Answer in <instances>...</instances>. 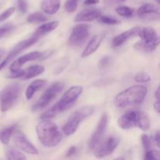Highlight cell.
Listing matches in <instances>:
<instances>
[{"label":"cell","instance_id":"cell-22","mask_svg":"<svg viewBox=\"0 0 160 160\" xmlns=\"http://www.w3.org/2000/svg\"><path fill=\"white\" fill-rule=\"evenodd\" d=\"M44 71H45V67H44L43 66H31V67H29L26 70H25V74L23 78H24L25 80L31 79V78H35V77L43 73Z\"/></svg>","mask_w":160,"mask_h":160},{"label":"cell","instance_id":"cell-6","mask_svg":"<svg viewBox=\"0 0 160 160\" xmlns=\"http://www.w3.org/2000/svg\"><path fill=\"white\" fill-rule=\"evenodd\" d=\"M95 108L92 106H83L71 114L68 120L64 124L62 131L67 136H70L74 134L78 130V127L83 120L92 115L94 112Z\"/></svg>","mask_w":160,"mask_h":160},{"label":"cell","instance_id":"cell-19","mask_svg":"<svg viewBox=\"0 0 160 160\" xmlns=\"http://www.w3.org/2000/svg\"><path fill=\"white\" fill-rule=\"evenodd\" d=\"M59 22L57 21V20H54V21L43 23V24L39 26L38 28L35 30V31H34V34H33V36L40 39L42 36L45 35V34H48V33L52 32V31L56 30V28H57V27L59 26Z\"/></svg>","mask_w":160,"mask_h":160},{"label":"cell","instance_id":"cell-35","mask_svg":"<svg viewBox=\"0 0 160 160\" xmlns=\"http://www.w3.org/2000/svg\"><path fill=\"white\" fill-rule=\"evenodd\" d=\"M24 70H19L15 72H10V73L7 75V78H10V79H18V78H23V77H24Z\"/></svg>","mask_w":160,"mask_h":160},{"label":"cell","instance_id":"cell-14","mask_svg":"<svg viewBox=\"0 0 160 160\" xmlns=\"http://www.w3.org/2000/svg\"><path fill=\"white\" fill-rule=\"evenodd\" d=\"M108 126V116L106 112L102 113L98 124H97L96 128L95 131L91 136L88 142V148L89 149L93 151L94 148L100 143L103 138L105 133H106V129Z\"/></svg>","mask_w":160,"mask_h":160},{"label":"cell","instance_id":"cell-21","mask_svg":"<svg viewBox=\"0 0 160 160\" xmlns=\"http://www.w3.org/2000/svg\"><path fill=\"white\" fill-rule=\"evenodd\" d=\"M47 84V81L44 79H37L35 81H33L31 84L28 85V87L27 88L26 92H25V95H26V98L28 100L31 99L33 98V96L34 95V94L37 92H38L39 90L42 88L43 87H45Z\"/></svg>","mask_w":160,"mask_h":160},{"label":"cell","instance_id":"cell-34","mask_svg":"<svg viewBox=\"0 0 160 160\" xmlns=\"http://www.w3.org/2000/svg\"><path fill=\"white\" fill-rule=\"evenodd\" d=\"M17 6L22 13H26L28 9V3L27 0H17Z\"/></svg>","mask_w":160,"mask_h":160},{"label":"cell","instance_id":"cell-41","mask_svg":"<svg viewBox=\"0 0 160 160\" xmlns=\"http://www.w3.org/2000/svg\"><path fill=\"white\" fill-rule=\"evenodd\" d=\"M155 97L156 98V101H159V87L157 88L156 92H155Z\"/></svg>","mask_w":160,"mask_h":160},{"label":"cell","instance_id":"cell-44","mask_svg":"<svg viewBox=\"0 0 160 160\" xmlns=\"http://www.w3.org/2000/svg\"><path fill=\"white\" fill-rule=\"evenodd\" d=\"M113 160H125V159H124V158L122 157V156H120V157L116 158V159H114Z\"/></svg>","mask_w":160,"mask_h":160},{"label":"cell","instance_id":"cell-32","mask_svg":"<svg viewBox=\"0 0 160 160\" xmlns=\"http://www.w3.org/2000/svg\"><path fill=\"white\" fill-rule=\"evenodd\" d=\"M14 12H15V7H9L7 9H6L4 12H2L0 14V23L9 18L14 13Z\"/></svg>","mask_w":160,"mask_h":160},{"label":"cell","instance_id":"cell-43","mask_svg":"<svg viewBox=\"0 0 160 160\" xmlns=\"http://www.w3.org/2000/svg\"><path fill=\"white\" fill-rule=\"evenodd\" d=\"M4 53H5L4 50L1 49V48H0V60H1L2 57V56H3V55H4Z\"/></svg>","mask_w":160,"mask_h":160},{"label":"cell","instance_id":"cell-5","mask_svg":"<svg viewBox=\"0 0 160 160\" xmlns=\"http://www.w3.org/2000/svg\"><path fill=\"white\" fill-rule=\"evenodd\" d=\"M138 35L141 40L134 45V49L142 52H152L157 48L159 45V37L157 31L151 27L141 28Z\"/></svg>","mask_w":160,"mask_h":160},{"label":"cell","instance_id":"cell-12","mask_svg":"<svg viewBox=\"0 0 160 160\" xmlns=\"http://www.w3.org/2000/svg\"><path fill=\"white\" fill-rule=\"evenodd\" d=\"M39 39L38 38L34 37V36H31V38H29L28 39L26 40H23L22 42H20L19 43H17L13 48H12L10 52L8 53V55L6 56V57L0 62V71L2 70L5 68L17 55L20 54L21 52H23V50H25L26 48H29V47L32 46L34 44H35L36 42L38 41Z\"/></svg>","mask_w":160,"mask_h":160},{"label":"cell","instance_id":"cell-24","mask_svg":"<svg viewBox=\"0 0 160 160\" xmlns=\"http://www.w3.org/2000/svg\"><path fill=\"white\" fill-rule=\"evenodd\" d=\"M27 20L30 23H40L46 22L48 20V18L43 12H35L29 14Z\"/></svg>","mask_w":160,"mask_h":160},{"label":"cell","instance_id":"cell-16","mask_svg":"<svg viewBox=\"0 0 160 160\" xmlns=\"http://www.w3.org/2000/svg\"><path fill=\"white\" fill-rule=\"evenodd\" d=\"M102 14L100 9L97 8H88L83 9L75 16L73 21L76 23H82V22H90L95 20H98V17Z\"/></svg>","mask_w":160,"mask_h":160},{"label":"cell","instance_id":"cell-29","mask_svg":"<svg viewBox=\"0 0 160 160\" xmlns=\"http://www.w3.org/2000/svg\"><path fill=\"white\" fill-rule=\"evenodd\" d=\"M134 81L138 83H147L151 81V76L145 72H140L137 73L134 78Z\"/></svg>","mask_w":160,"mask_h":160},{"label":"cell","instance_id":"cell-36","mask_svg":"<svg viewBox=\"0 0 160 160\" xmlns=\"http://www.w3.org/2000/svg\"><path fill=\"white\" fill-rule=\"evenodd\" d=\"M110 57H109V56H104L99 61V67H102V68H105V67H106L110 63Z\"/></svg>","mask_w":160,"mask_h":160},{"label":"cell","instance_id":"cell-28","mask_svg":"<svg viewBox=\"0 0 160 160\" xmlns=\"http://www.w3.org/2000/svg\"><path fill=\"white\" fill-rule=\"evenodd\" d=\"M78 1L79 0H67L65 4H64L65 10L69 13H72V12H75L78 9Z\"/></svg>","mask_w":160,"mask_h":160},{"label":"cell","instance_id":"cell-10","mask_svg":"<svg viewBox=\"0 0 160 160\" xmlns=\"http://www.w3.org/2000/svg\"><path fill=\"white\" fill-rule=\"evenodd\" d=\"M90 25L78 23L72 29L69 38V44L73 47L81 46L90 35Z\"/></svg>","mask_w":160,"mask_h":160},{"label":"cell","instance_id":"cell-15","mask_svg":"<svg viewBox=\"0 0 160 160\" xmlns=\"http://www.w3.org/2000/svg\"><path fill=\"white\" fill-rule=\"evenodd\" d=\"M137 14L140 18L148 20L159 19V8L152 3H145L138 9Z\"/></svg>","mask_w":160,"mask_h":160},{"label":"cell","instance_id":"cell-40","mask_svg":"<svg viewBox=\"0 0 160 160\" xmlns=\"http://www.w3.org/2000/svg\"><path fill=\"white\" fill-rule=\"evenodd\" d=\"M153 107H154V109L159 113L160 112V102L159 101H156V102H154V105H153Z\"/></svg>","mask_w":160,"mask_h":160},{"label":"cell","instance_id":"cell-33","mask_svg":"<svg viewBox=\"0 0 160 160\" xmlns=\"http://www.w3.org/2000/svg\"><path fill=\"white\" fill-rule=\"evenodd\" d=\"M14 26L11 23H6V24L3 25V26L0 27V38L4 37L7 34H9L10 31L13 30Z\"/></svg>","mask_w":160,"mask_h":160},{"label":"cell","instance_id":"cell-3","mask_svg":"<svg viewBox=\"0 0 160 160\" xmlns=\"http://www.w3.org/2000/svg\"><path fill=\"white\" fill-rule=\"evenodd\" d=\"M117 124L123 130L137 128L145 131L151 127V121L146 112L140 110H130L119 118Z\"/></svg>","mask_w":160,"mask_h":160},{"label":"cell","instance_id":"cell-30","mask_svg":"<svg viewBox=\"0 0 160 160\" xmlns=\"http://www.w3.org/2000/svg\"><path fill=\"white\" fill-rule=\"evenodd\" d=\"M144 160H160L159 152L156 149H151L145 152Z\"/></svg>","mask_w":160,"mask_h":160},{"label":"cell","instance_id":"cell-25","mask_svg":"<svg viewBox=\"0 0 160 160\" xmlns=\"http://www.w3.org/2000/svg\"><path fill=\"white\" fill-rule=\"evenodd\" d=\"M7 160H27L26 156L23 152L13 148H9L6 150Z\"/></svg>","mask_w":160,"mask_h":160},{"label":"cell","instance_id":"cell-13","mask_svg":"<svg viewBox=\"0 0 160 160\" xmlns=\"http://www.w3.org/2000/svg\"><path fill=\"white\" fill-rule=\"evenodd\" d=\"M12 141L14 145L20 151L31 155H38V150L27 138L25 134L20 130H15L12 134Z\"/></svg>","mask_w":160,"mask_h":160},{"label":"cell","instance_id":"cell-38","mask_svg":"<svg viewBox=\"0 0 160 160\" xmlns=\"http://www.w3.org/2000/svg\"><path fill=\"white\" fill-rule=\"evenodd\" d=\"M153 141H154V143L158 148H159L160 146V134L159 131H156V133L155 134L154 138H153Z\"/></svg>","mask_w":160,"mask_h":160},{"label":"cell","instance_id":"cell-1","mask_svg":"<svg viewBox=\"0 0 160 160\" xmlns=\"http://www.w3.org/2000/svg\"><path fill=\"white\" fill-rule=\"evenodd\" d=\"M82 92L83 88L81 86L75 85L70 87L62 95L59 102H57L54 106L49 108L41 116L42 120H51L53 117H56L58 114L71 108L76 102L78 97L81 95Z\"/></svg>","mask_w":160,"mask_h":160},{"label":"cell","instance_id":"cell-20","mask_svg":"<svg viewBox=\"0 0 160 160\" xmlns=\"http://www.w3.org/2000/svg\"><path fill=\"white\" fill-rule=\"evenodd\" d=\"M41 9L48 15H53L59 11L60 8V0H42Z\"/></svg>","mask_w":160,"mask_h":160},{"label":"cell","instance_id":"cell-23","mask_svg":"<svg viewBox=\"0 0 160 160\" xmlns=\"http://www.w3.org/2000/svg\"><path fill=\"white\" fill-rule=\"evenodd\" d=\"M16 129H17V125H12L0 131V141L4 145H8Z\"/></svg>","mask_w":160,"mask_h":160},{"label":"cell","instance_id":"cell-42","mask_svg":"<svg viewBox=\"0 0 160 160\" xmlns=\"http://www.w3.org/2000/svg\"><path fill=\"white\" fill-rule=\"evenodd\" d=\"M106 1L111 3H120V2H125L126 0H106Z\"/></svg>","mask_w":160,"mask_h":160},{"label":"cell","instance_id":"cell-31","mask_svg":"<svg viewBox=\"0 0 160 160\" xmlns=\"http://www.w3.org/2000/svg\"><path fill=\"white\" fill-rule=\"evenodd\" d=\"M142 142L145 152L152 149V141L148 134H142Z\"/></svg>","mask_w":160,"mask_h":160},{"label":"cell","instance_id":"cell-2","mask_svg":"<svg viewBox=\"0 0 160 160\" xmlns=\"http://www.w3.org/2000/svg\"><path fill=\"white\" fill-rule=\"evenodd\" d=\"M36 133L41 143L45 147H55L62 141V134L51 120H42L36 126Z\"/></svg>","mask_w":160,"mask_h":160},{"label":"cell","instance_id":"cell-4","mask_svg":"<svg viewBox=\"0 0 160 160\" xmlns=\"http://www.w3.org/2000/svg\"><path fill=\"white\" fill-rule=\"evenodd\" d=\"M148 93L146 87L142 85H133L120 92L115 97L114 103L118 108H124L142 103Z\"/></svg>","mask_w":160,"mask_h":160},{"label":"cell","instance_id":"cell-45","mask_svg":"<svg viewBox=\"0 0 160 160\" xmlns=\"http://www.w3.org/2000/svg\"><path fill=\"white\" fill-rule=\"evenodd\" d=\"M156 2H157L158 5H159V3H160V2H159V0H156Z\"/></svg>","mask_w":160,"mask_h":160},{"label":"cell","instance_id":"cell-17","mask_svg":"<svg viewBox=\"0 0 160 160\" xmlns=\"http://www.w3.org/2000/svg\"><path fill=\"white\" fill-rule=\"evenodd\" d=\"M105 38H106V34H103V33L98 34L92 37V38L88 43L87 46L81 53V58H87L94 54L98 49Z\"/></svg>","mask_w":160,"mask_h":160},{"label":"cell","instance_id":"cell-8","mask_svg":"<svg viewBox=\"0 0 160 160\" xmlns=\"http://www.w3.org/2000/svg\"><path fill=\"white\" fill-rule=\"evenodd\" d=\"M64 84L60 81L55 82L52 84H51L41 95V97L36 102V103H34L32 107L33 112L41 110V109L47 107L58 96V95L62 92Z\"/></svg>","mask_w":160,"mask_h":160},{"label":"cell","instance_id":"cell-9","mask_svg":"<svg viewBox=\"0 0 160 160\" xmlns=\"http://www.w3.org/2000/svg\"><path fill=\"white\" fill-rule=\"evenodd\" d=\"M53 51L52 50H47V51H35L31 52L25 54L23 56H20L18 59H16L14 62L10 64L9 70L10 72H15L19 70H21V67L27 62H31L34 60H41L48 58V56L52 54Z\"/></svg>","mask_w":160,"mask_h":160},{"label":"cell","instance_id":"cell-7","mask_svg":"<svg viewBox=\"0 0 160 160\" xmlns=\"http://www.w3.org/2000/svg\"><path fill=\"white\" fill-rule=\"evenodd\" d=\"M22 86L19 83H12L0 92V110L6 112L17 102L21 94Z\"/></svg>","mask_w":160,"mask_h":160},{"label":"cell","instance_id":"cell-26","mask_svg":"<svg viewBox=\"0 0 160 160\" xmlns=\"http://www.w3.org/2000/svg\"><path fill=\"white\" fill-rule=\"evenodd\" d=\"M116 12L119 16L126 18H130L134 14V9L127 6H120L116 8Z\"/></svg>","mask_w":160,"mask_h":160},{"label":"cell","instance_id":"cell-27","mask_svg":"<svg viewBox=\"0 0 160 160\" xmlns=\"http://www.w3.org/2000/svg\"><path fill=\"white\" fill-rule=\"evenodd\" d=\"M98 20L100 23H105V24H108V25H116L120 23V20H117V19L115 18V17H109V16H106V15H101L99 17H98Z\"/></svg>","mask_w":160,"mask_h":160},{"label":"cell","instance_id":"cell-39","mask_svg":"<svg viewBox=\"0 0 160 160\" xmlns=\"http://www.w3.org/2000/svg\"><path fill=\"white\" fill-rule=\"evenodd\" d=\"M99 3V0H85L84 2V4L86 6H92V5H96Z\"/></svg>","mask_w":160,"mask_h":160},{"label":"cell","instance_id":"cell-11","mask_svg":"<svg viewBox=\"0 0 160 160\" xmlns=\"http://www.w3.org/2000/svg\"><path fill=\"white\" fill-rule=\"evenodd\" d=\"M120 144V138L117 137H111L102 140L100 143L94 148L93 154L98 159H102L112 154Z\"/></svg>","mask_w":160,"mask_h":160},{"label":"cell","instance_id":"cell-18","mask_svg":"<svg viewBox=\"0 0 160 160\" xmlns=\"http://www.w3.org/2000/svg\"><path fill=\"white\" fill-rule=\"evenodd\" d=\"M140 27H134L130 29L127 30L124 32L118 34L116 36L112 42V45L114 48H118V47L122 46L126 42H128L129 39L132 38L134 36L138 35L139 31H140Z\"/></svg>","mask_w":160,"mask_h":160},{"label":"cell","instance_id":"cell-37","mask_svg":"<svg viewBox=\"0 0 160 160\" xmlns=\"http://www.w3.org/2000/svg\"><path fill=\"white\" fill-rule=\"evenodd\" d=\"M76 152H77V147L71 146L70 148H69L68 151H67V154H66V157L67 158L71 157V156H73V155H75Z\"/></svg>","mask_w":160,"mask_h":160}]
</instances>
